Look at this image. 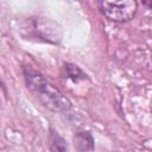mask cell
<instances>
[{
    "label": "cell",
    "instance_id": "6",
    "mask_svg": "<svg viewBox=\"0 0 152 152\" xmlns=\"http://www.w3.org/2000/svg\"><path fill=\"white\" fill-rule=\"evenodd\" d=\"M141 1H142L144 6H146L147 8L152 10V0H141Z\"/></svg>",
    "mask_w": 152,
    "mask_h": 152
},
{
    "label": "cell",
    "instance_id": "2",
    "mask_svg": "<svg viewBox=\"0 0 152 152\" xmlns=\"http://www.w3.org/2000/svg\"><path fill=\"white\" fill-rule=\"evenodd\" d=\"M101 13L115 23H126L131 20L137 10V0H99Z\"/></svg>",
    "mask_w": 152,
    "mask_h": 152
},
{
    "label": "cell",
    "instance_id": "4",
    "mask_svg": "<svg viewBox=\"0 0 152 152\" xmlns=\"http://www.w3.org/2000/svg\"><path fill=\"white\" fill-rule=\"evenodd\" d=\"M74 144H75V148L80 150V151L93 150L94 148V139H93L91 134L89 132H86V131L77 132L75 134Z\"/></svg>",
    "mask_w": 152,
    "mask_h": 152
},
{
    "label": "cell",
    "instance_id": "3",
    "mask_svg": "<svg viewBox=\"0 0 152 152\" xmlns=\"http://www.w3.org/2000/svg\"><path fill=\"white\" fill-rule=\"evenodd\" d=\"M24 30L28 32V38H36L37 40L57 44L61 40V30L58 25L52 21L43 19H30L24 26Z\"/></svg>",
    "mask_w": 152,
    "mask_h": 152
},
{
    "label": "cell",
    "instance_id": "1",
    "mask_svg": "<svg viewBox=\"0 0 152 152\" xmlns=\"http://www.w3.org/2000/svg\"><path fill=\"white\" fill-rule=\"evenodd\" d=\"M24 78L28 90L44 107L55 113H65L70 110V100L42 74L32 69H24Z\"/></svg>",
    "mask_w": 152,
    "mask_h": 152
},
{
    "label": "cell",
    "instance_id": "5",
    "mask_svg": "<svg viewBox=\"0 0 152 152\" xmlns=\"http://www.w3.org/2000/svg\"><path fill=\"white\" fill-rule=\"evenodd\" d=\"M64 71H65V75L69 80H71L72 82H78V81H82V80H86L87 78V75L75 64H71V63H65L64 64Z\"/></svg>",
    "mask_w": 152,
    "mask_h": 152
}]
</instances>
